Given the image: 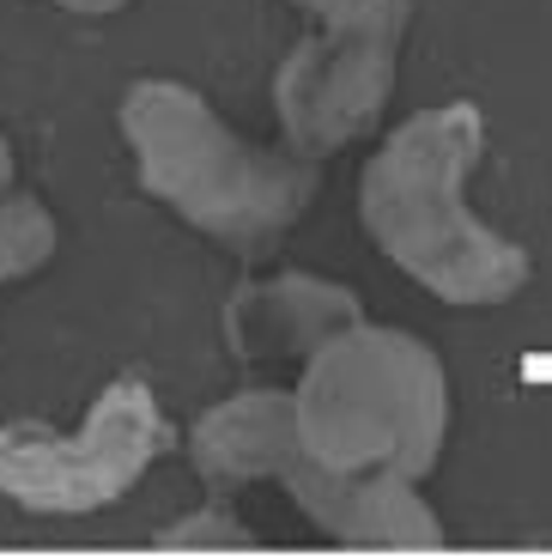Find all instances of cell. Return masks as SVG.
Instances as JSON below:
<instances>
[{
    "mask_svg": "<svg viewBox=\"0 0 552 559\" xmlns=\"http://www.w3.org/2000/svg\"><path fill=\"white\" fill-rule=\"evenodd\" d=\"M485 158V110L468 98L407 116L359 177L364 238L413 286L456 310H497L535 280V255L473 213L468 182Z\"/></svg>",
    "mask_w": 552,
    "mask_h": 559,
    "instance_id": "cell-1",
    "label": "cell"
},
{
    "mask_svg": "<svg viewBox=\"0 0 552 559\" xmlns=\"http://www.w3.org/2000/svg\"><path fill=\"white\" fill-rule=\"evenodd\" d=\"M122 140L140 189L189 231L237 255H267L316 201V158L291 146H249L194 85L134 80L122 98Z\"/></svg>",
    "mask_w": 552,
    "mask_h": 559,
    "instance_id": "cell-2",
    "label": "cell"
},
{
    "mask_svg": "<svg viewBox=\"0 0 552 559\" xmlns=\"http://www.w3.org/2000/svg\"><path fill=\"white\" fill-rule=\"evenodd\" d=\"M291 432L322 468L425 480L449 444V371L413 329L359 317L304 353Z\"/></svg>",
    "mask_w": 552,
    "mask_h": 559,
    "instance_id": "cell-3",
    "label": "cell"
},
{
    "mask_svg": "<svg viewBox=\"0 0 552 559\" xmlns=\"http://www.w3.org/2000/svg\"><path fill=\"white\" fill-rule=\"evenodd\" d=\"M189 462L213 492H237L249 480H274L316 535L340 547H443L437 504H425L419 480L400 475H340L322 468L291 432V390L255 383L213 402L189 432Z\"/></svg>",
    "mask_w": 552,
    "mask_h": 559,
    "instance_id": "cell-4",
    "label": "cell"
},
{
    "mask_svg": "<svg viewBox=\"0 0 552 559\" xmlns=\"http://www.w3.org/2000/svg\"><path fill=\"white\" fill-rule=\"evenodd\" d=\"M316 19L304 43L274 73V116L291 153L334 158L364 134L395 98L400 43L413 0H291Z\"/></svg>",
    "mask_w": 552,
    "mask_h": 559,
    "instance_id": "cell-5",
    "label": "cell"
},
{
    "mask_svg": "<svg viewBox=\"0 0 552 559\" xmlns=\"http://www.w3.org/2000/svg\"><path fill=\"white\" fill-rule=\"evenodd\" d=\"M165 407L153 383L116 378L97 390L80 432H49L37 419L0 426V499H13L31 518H92L140 487L170 456Z\"/></svg>",
    "mask_w": 552,
    "mask_h": 559,
    "instance_id": "cell-6",
    "label": "cell"
},
{
    "mask_svg": "<svg viewBox=\"0 0 552 559\" xmlns=\"http://www.w3.org/2000/svg\"><path fill=\"white\" fill-rule=\"evenodd\" d=\"M364 305L352 286L316 274H267L237 286L225 305V341L237 359H304L334 329L359 322Z\"/></svg>",
    "mask_w": 552,
    "mask_h": 559,
    "instance_id": "cell-7",
    "label": "cell"
},
{
    "mask_svg": "<svg viewBox=\"0 0 552 559\" xmlns=\"http://www.w3.org/2000/svg\"><path fill=\"white\" fill-rule=\"evenodd\" d=\"M56 250H61V225L49 213V201L25 195V189H7L0 195V286L43 274L56 262Z\"/></svg>",
    "mask_w": 552,
    "mask_h": 559,
    "instance_id": "cell-8",
    "label": "cell"
},
{
    "mask_svg": "<svg viewBox=\"0 0 552 559\" xmlns=\"http://www.w3.org/2000/svg\"><path fill=\"white\" fill-rule=\"evenodd\" d=\"M158 542H165V547H255V530H249L231 504L213 492L207 504H194L189 518L165 523V530H158Z\"/></svg>",
    "mask_w": 552,
    "mask_h": 559,
    "instance_id": "cell-9",
    "label": "cell"
},
{
    "mask_svg": "<svg viewBox=\"0 0 552 559\" xmlns=\"http://www.w3.org/2000/svg\"><path fill=\"white\" fill-rule=\"evenodd\" d=\"M49 7H61L73 19H110V13H122L128 0H49Z\"/></svg>",
    "mask_w": 552,
    "mask_h": 559,
    "instance_id": "cell-10",
    "label": "cell"
},
{
    "mask_svg": "<svg viewBox=\"0 0 552 559\" xmlns=\"http://www.w3.org/2000/svg\"><path fill=\"white\" fill-rule=\"evenodd\" d=\"M13 177H19V158H13V140L0 134V195L13 189Z\"/></svg>",
    "mask_w": 552,
    "mask_h": 559,
    "instance_id": "cell-11",
    "label": "cell"
}]
</instances>
